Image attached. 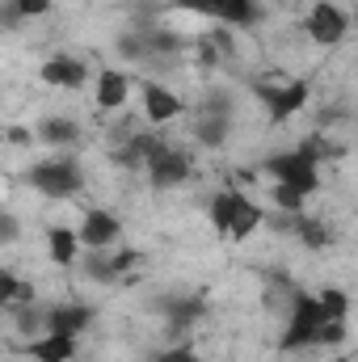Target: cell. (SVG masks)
I'll return each instance as SVG.
<instances>
[{
	"label": "cell",
	"instance_id": "cell-25",
	"mask_svg": "<svg viewBox=\"0 0 358 362\" xmlns=\"http://www.w3.org/2000/svg\"><path fill=\"white\" fill-rule=\"evenodd\" d=\"M13 240H17V219L4 215V245H13Z\"/></svg>",
	"mask_w": 358,
	"mask_h": 362
},
{
	"label": "cell",
	"instance_id": "cell-17",
	"mask_svg": "<svg viewBox=\"0 0 358 362\" xmlns=\"http://www.w3.org/2000/svg\"><path fill=\"white\" fill-rule=\"evenodd\" d=\"M89 325H93V308L89 303H55V308H47V325H42V329L81 337Z\"/></svg>",
	"mask_w": 358,
	"mask_h": 362
},
{
	"label": "cell",
	"instance_id": "cell-9",
	"mask_svg": "<svg viewBox=\"0 0 358 362\" xmlns=\"http://www.w3.org/2000/svg\"><path fill=\"white\" fill-rule=\"evenodd\" d=\"M232 135V101L228 93H211L202 105H198V118H194V139L202 148H224Z\"/></svg>",
	"mask_w": 358,
	"mask_h": 362
},
{
	"label": "cell",
	"instance_id": "cell-24",
	"mask_svg": "<svg viewBox=\"0 0 358 362\" xmlns=\"http://www.w3.org/2000/svg\"><path fill=\"white\" fill-rule=\"evenodd\" d=\"M152 362H207L194 346H165V350H156V358Z\"/></svg>",
	"mask_w": 358,
	"mask_h": 362
},
{
	"label": "cell",
	"instance_id": "cell-7",
	"mask_svg": "<svg viewBox=\"0 0 358 362\" xmlns=\"http://www.w3.org/2000/svg\"><path fill=\"white\" fill-rule=\"evenodd\" d=\"M144 173L152 181V189H178V185H185L190 173H194V156H190V148H178V144L156 139V148H152Z\"/></svg>",
	"mask_w": 358,
	"mask_h": 362
},
{
	"label": "cell",
	"instance_id": "cell-22",
	"mask_svg": "<svg viewBox=\"0 0 358 362\" xmlns=\"http://www.w3.org/2000/svg\"><path fill=\"white\" fill-rule=\"evenodd\" d=\"M346 337H350V320H329L316 337V350H342Z\"/></svg>",
	"mask_w": 358,
	"mask_h": 362
},
{
	"label": "cell",
	"instance_id": "cell-27",
	"mask_svg": "<svg viewBox=\"0 0 358 362\" xmlns=\"http://www.w3.org/2000/svg\"><path fill=\"white\" fill-rule=\"evenodd\" d=\"M278 4H282V0H278Z\"/></svg>",
	"mask_w": 358,
	"mask_h": 362
},
{
	"label": "cell",
	"instance_id": "cell-16",
	"mask_svg": "<svg viewBox=\"0 0 358 362\" xmlns=\"http://www.w3.org/2000/svg\"><path fill=\"white\" fill-rule=\"evenodd\" d=\"M161 312H165L169 329L181 333V329H190L207 316V299L202 295H169V299H161Z\"/></svg>",
	"mask_w": 358,
	"mask_h": 362
},
{
	"label": "cell",
	"instance_id": "cell-18",
	"mask_svg": "<svg viewBox=\"0 0 358 362\" xmlns=\"http://www.w3.org/2000/svg\"><path fill=\"white\" fill-rule=\"evenodd\" d=\"M81 232L76 228H68V223H51L47 228V257L55 262V266H76L81 262Z\"/></svg>",
	"mask_w": 358,
	"mask_h": 362
},
{
	"label": "cell",
	"instance_id": "cell-12",
	"mask_svg": "<svg viewBox=\"0 0 358 362\" xmlns=\"http://www.w3.org/2000/svg\"><path fill=\"white\" fill-rule=\"evenodd\" d=\"M38 81L47 85V89H85L89 85V68H85V59H76V55H51L42 68H38Z\"/></svg>",
	"mask_w": 358,
	"mask_h": 362
},
{
	"label": "cell",
	"instance_id": "cell-13",
	"mask_svg": "<svg viewBox=\"0 0 358 362\" xmlns=\"http://www.w3.org/2000/svg\"><path fill=\"white\" fill-rule=\"evenodd\" d=\"M25 358L30 362H72L76 358V337H72V333H51V329H42V333H34V337L25 341Z\"/></svg>",
	"mask_w": 358,
	"mask_h": 362
},
{
	"label": "cell",
	"instance_id": "cell-23",
	"mask_svg": "<svg viewBox=\"0 0 358 362\" xmlns=\"http://www.w3.org/2000/svg\"><path fill=\"white\" fill-rule=\"evenodd\" d=\"M299 148H304V152H308V156H312V160H316V165H321V160H329V156H337V152H342V148H337V144H329V139H325V135H308V139H304V144H299Z\"/></svg>",
	"mask_w": 358,
	"mask_h": 362
},
{
	"label": "cell",
	"instance_id": "cell-11",
	"mask_svg": "<svg viewBox=\"0 0 358 362\" xmlns=\"http://www.w3.org/2000/svg\"><path fill=\"white\" fill-rule=\"evenodd\" d=\"M139 97H144V118L152 127H165V122H173V118L185 114V101L169 85H161V81H144L139 85Z\"/></svg>",
	"mask_w": 358,
	"mask_h": 362
},
{
	"label": "cell",
	"instance_id": "cell-8",
	"mask_svg": "<svg viewBox=\"0 0 358 362\" xmlns=\"http://www.w3.org/2000/svg\"><path fill=\"white\" fill-rule=\"evenodd\" d=\"M350 34V13L337 0H316L304 13V38H312L316 47H342Z\"/></svg>",
	"mask_w": 358,
	"mask_h": 362
},
{
	"label": "cell",
	"instance_id": "cell-14",
	"mask_svg": "<svg viewBox=\"0 0 358 362\" xmlns=\"http://www.w3.org/2000/svg\"><path fill=\"white\" fill-rule=\"evenodd\" d=\"M131 97V76L122 68H101L97 81H93V101L97 110H122Z\"/></svg>",
	"mask_w": 358,
	"mask_h": 362
},
{
	"label": "cell",
	"instance_id": "cell-5",
	"mask_svg": "<svg viewBox=\"0 0 358 362\" xmlns=\"http://www.w3.org/2000/svg\"><path fill=\"white\" fill-rule=\"evenodd\" d=\"M169 13H194L202 21H215L219 30H258L266 21L262 0H169Z\"/></svg>",
	"mask_w": 358,
	"mask_h": 362
},
{
	"label": "cell",
	"instance_id": "cell-20",
	"mask_svg": "<svg viewBox=\"0 0 358 362\" xmlns=\"http://www.w3.org/2000/svg\"><path fill=\"white\" fill-rule=\"evenodd\" d=\"M55 8V0H4V21L21 25V21H38Z\"/></svg>",
	"mask_w": 358,
	"mask_h": 362
},
{
	"label": "cell",
	"instance_id": "cell-19",
	"mask_svg": "<svg viewBox=\"0 0 358 362\" xmlns=\"http://www.w3.org/2000/svg\"><path fill=\"white\" fill-rule=\"evenodd\" d=\"M34 135L47 144V148H76L81 144V122H72L68 114H51L34 127Z\"/></svg>",
	"mask_w": 358,
	"mask_h": 362
},
{
	"label": "cell",
	"instance_id": "cell-3",
	"mask_svg": "<svg viewBox=\"0 0 358 362\" xmlns=\"http://www.w3.org/2000/svg\"><path fill=\"white\" fill-rule=\"evenodd\" d=\"M325 325H329V312H325V303H321V291L291 286V295H287V316H282V333H278V354L316 350V337H321Z\"/></svg>",
	"mask_w": 358,
	"mask_h": 362
},
{
	"label": "cell",
	"instance_id": "cell-21",
	"mask_svg": "<svg viewBox=\"0 0 358 362\" xmlns=\"http://www.w3.org/2000/svg\"><path fill=\"white\" fill-rule=\"evenodd\" d=\"M321 303H325L329 320H350V291H342V286H325V291H321Z\"/></svg>",
	"mask_w": 358,
	"mask_h": 362
},
{
	"label": "cell",
	"instance_id": "cell-4",
	"mask_svg": "<svg viewBox=\"0 0 358 362\" xmlns=\"http://www.w3.org/2000/svg\"><path fill=\"white\" fill-rule=\"evenodd\" d=\"M25 181H30L42 198L64 202V198H76V194L85 189V169H81V156H76V152H55V156L34 160L30 173H25Z\"/></svg>",
	"mask_w": 358,
	"mask_h": 362
},
{
	"label": "cell",
	"instance_id": "cell-2",
	"mask_svg": "<svg viewBox=\"0 0 358 362\" xmlns=\"http://www.w3.org/2000/svg\"><path fill=\"white\" fill-rule=\"evenodd\" d=\"M207 219H211V228H215L224 240L245 245L253 232L266 228L270 211L253 198V194H245V189H236V185H224V189L211 194V202H207Z\"/></svg>",
	"mask_w": 358,
	"mask_h": 362
},
{
	"label": "cell",
	"instance_id": "cell-6",
	"mask_svg": "<svg viewBox=\"0 0 358 362\" xmlns=\"http://www.w3.org/2000/svg\"><path fill=\"white\" fill-rule=\"evenodd\" d=\"M249 89L262 101V110H266V118L274 127L291 122V118L308 105V97H312V85H308V81H253Z\"/></svg>",
	"mask_w": 358,
	"mask_h": 362
},
{
	"label": "cell",
	"instance_id": "cell-1",
	"mask_svg": "<svg viewBox=\"0 0 358 362\" xmlns=\"http://www.w3.org/2000/svg\"><path fill=\"white\" fill-rule=\"evenodd\" d=\"M262 173L270 177V202L287 215L308 211V198L321 189V165L295 144L287 152H274L262 160Z\"/></svg>",
	"mask_w": 358,
	"mask_h": 362
},
{
	"label": "cell",
	"instance_id": "cell-26",
	"mask_svg": "<svg viewBox=\"0 0 358 362\" xmlns=\"http://www.w3.org/2000/svg\"><path fill=\"white\" fill-rule=\"evenodd\" d=\"M321 362H350L346 354H329V358H321Z\"/></svg>",
	"mask_w": 358,
	"mask_h": 362
},
{
	"label": "cell",
	"instance_id": "cell-10",
	"mask_svg": "<svg viewBox=\"0 0 358 362\" xmlns=\"http://www.w3.org/2000/svg\"><path fill=\"white\" fill-rule=\"evenodd\" d=\"M76 232H81L85 253H101V249H114L122 240V219L110 206H93V211H85V223Z\"/></svg>",
	"mask_w": 358,
	"mask_h": 362
},
{
	"label": "cell",
	"instance_id": "cell-15",
	"mask_svg": "<svg viewBox=\"0 0 358 362\" xmlns=\"http://www.w3.org/2000/svg\"><path fill=\"white\" fill-rule=\"evenodd\" d=\"M291 236H295L304 249H312V253H325V249L333 245V223H325L321 215H308V211H299V215H291Z\"/></svg>",
	"mask_w": 358,
	"mask_h": 362
}]
</instances>
